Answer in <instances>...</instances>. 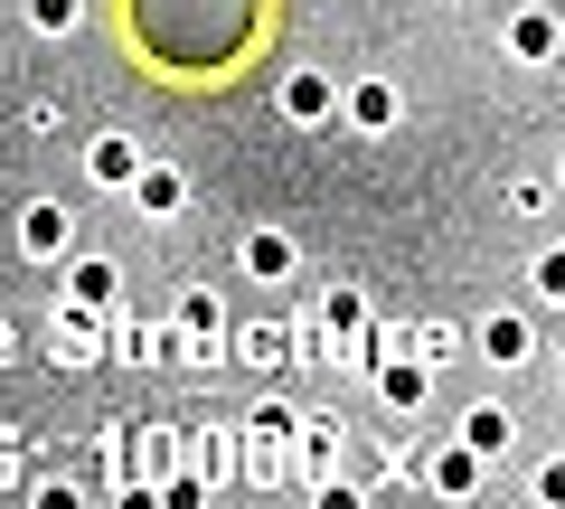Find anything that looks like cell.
<instances>
[{
	"instance_id": "6da1fadb",
	"label": "cell",
	"mask_w": 565,
	"mask_h": 509,
	"mask_svg": "<svg viewBox=\"0 0 565 509\" xmlns=\"http://www.w3.org/2000/svg\"><path fill=\"white\" fill-rule=\"evenodd\" d=\"M546 284H556V293H565V255H556V265H546Z\"/></svg>"
}]
</instances>
